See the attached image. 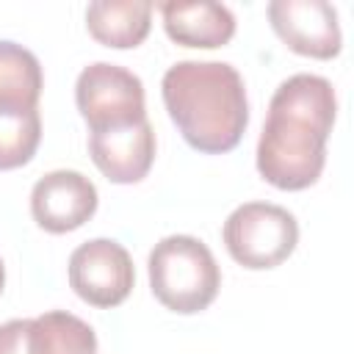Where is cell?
<instances>
[{"label": "cell", "instance_id": "13", "mask_svg": "<svg viewBox=\"0 0 354 354\" xmlns=\"http://www.w3.org/2000/svg\"><path fill=\"white\" fill-rule=\"evenodd\" d=\"M44 88L39 58L8 39H0V111H33Z\"/></svg>", "mask_w": 354, "mask_h": 354}, {"label": "cell", "instance_id": "12", "mask_svg": "<svg viewBox=\"0 0 354 354\" xmlns=\"http://www.w3.org/2000/svg\"><path fill=\"white\" fill-rule=\"evenodd\" d=\"M152 8L149 0H94L86 8V28L100 44L130 50L149 36Z\"/></svg>", "mask_w": 354, "mask_h": 354}, {"label": "cell", "instance_id": "4", "mask_svg": "<svg viewBox=\"0 0 354 354\" xmlns=\"http://www.w3.org/2000/svg\"><path fill=\"white\" fill-rule=\"evenodd\" d=\"M221 238L238 266L249 271H266L282 266L293 254L299 243V221L279 205L243 202L227 216Z\"/></svg>", "mask_w": 354, "mask_h": 354}, {"label": "cell", "instance_id": "9", "mask_svg": "<svg viewBox=\"0 0 354 354\" xmlns=\"http://www.w3.org/2000/svg\"><path fill=\"white\" fill-rule=\"evenodd\" d=\"M97 185L72 169H58L39 177L30 191V216L44 232L53 235L83 227L97 213Z\"/></svg>", "mask_w": 354, "mask_h": 354}, {"label": "cell", "instance_id": "1", "mask_svg": "<svg viewBox=\"0 0 354 354\" xmlns=\"http://www.w3.org/2000/svg\"><path fill=\"white\" fill-rule=\"evenodd\" d=\"M337 97L326 77L299 72L277 86L257 138L254 163L279 191H304L326 166V141L335 127Z\"/></svg>", "mask_w": 354, "mask_h": 354}, {"label": "cell", "instance_id": "6", "mask_svg": "<svg viewBox=\"0 0 354 354\" xmlns=\"http://www.w3.org/2000/svg\"><path fill=\"white\" fill-rule=\"evenodd\" d=\"M69 288L91 307L111 310L119 307L133 285H136V268L130 252L111 238H94L80 243L69 254Z\"/></svg>", "mask_w": 354, "mask_h": 354}, {"label": "cell", "instance_id": "2", "mask_svg": "<svg viewBox=\"0 0 354 354\" xmlns=\"http://www.w3.org/2000/svg\"><path fill=\"white\" fill-rule=\"evenodd\" d=\"M163 105L185 144L221 155L241 144L249 100L241 72L224 61H177L160 80Z\"/></svg>", "mask_w": 354, "mask_h": 354}, {"label": "cell", "instance_id": "14", "mask_svg": "<svg viewBox=\"0 0 354 354\" xmlns=\"http://www.w3.org/2000/svg\"><path fill=\"white\" fill-rule=\"evenodd\" d=\"M41 141V116L33 111H0V171L33 160Z\"/></svg>", "mask_w": 354, "mask_h": 354}, {"label": "cell", "instance_id": "15", "mask_svg": "<svg viewBox=\"0 0 354 354\" xmlns=\"http://www.w3.org/2000/svg\"><path fill=\"white\" fill-rule=\"evenodd\" d=\"M3 285H6V266H3V260H0V293H3Z\"/></svg>", "mask_w": 354, "mask_h": 354}, {"label": "cell", "instance_id": "3", "mask_svg": "<svg viewBox=\"0 0 354 354\" xmlns=\"http://www.w3.org/2000/svg\"><path fill=\"white\" fill-rule=\"evenodd\" d=\"M155 299L180 315L202 313L221 288V271L213 252L194 235H166L147 260Z\"/></svg>", "mask_w": 354, "mask_h": 354}, {"label": "cell", "instance_id": "11", "mask_svg": "<svg viewBox=\"0 0 354 354\" xmlns=\"http://www.w3.org/2000/svg\"><path fill=\"white\" fill-rule=\"evenodd\" d=\"M158 11L166 36L183 47L216 50L235 36V14L224 3H160Z\"/></svg>", "mask_w": 354, "mask_h": 354}, {"label": "cell", "instance_id": "7", "mask_svg": "<svg viewBox=\"0 0 354 354\" xmlns=\"http://www.w3.org/2000/svg\"><path fill=\"white\" fill-rule=\"evenodd\" d=\"M266 14L279 41L304 58L329 61L343 50L337 8L326 0H271Z\"/></svg>", "mask_w": 354, "mask_h": 354}, {"label": "cell", "instance_id": "5", "mask_svg": "<svg viewBox=\"0 0 354 354\" xmlns=\"http://www.w3.org/2000/svg\"><path fill=\"white\" fill-rule=\"evenodd\" d=\"M75 105L91 133L127 127L147 119L141 77L108 61H94L77 75Z\"/></svg>", "mask_w": 354, "mask_h": 354}, {"label": "cell", "instance_id": "8", "mask_svg": "<svg viewBox=\"0 0 354 354\" xmlns=\"http://www.w3.org/2000/svg\"><path fill=\"white\" fill-rule=\"evenodd\" d=\"M0 354H97V335L83 318L50 310L0 324Z\"/></svg>", "mask_w": 354, "mask_h": 354}, {"label": "cell", "instance_id": "10", "mask_svg": "<svg viewBox=\"0 0 354 354\" xmlns=\"http://www.w3.org/2000/svg\"><path fill=\"white\" fill-rule=\"evenodd\" d=\"M88 155L111 183H141L155 163V130L144 119L127 127L88 133Z\"/></svg>", "mask_w": 354, "mask_h": 354}]
</instances>
